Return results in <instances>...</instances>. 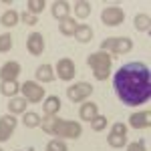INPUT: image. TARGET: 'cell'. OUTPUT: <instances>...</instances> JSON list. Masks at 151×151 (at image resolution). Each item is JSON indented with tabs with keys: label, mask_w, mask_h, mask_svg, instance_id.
Wrapping results in <instances>:
<instances>
[{
	"label": "cell",
	"mask_w": 151,
	"mask_h": 151,
	"mask_svg": "<svg viewBox=\"0 0 151 151\" xmlns=\"http://www.w3.org/2000/svg\"><path fill=\"white\" fill-rule=\"evenodd\" d=\"M97 115H99L97 103H93V101H85V103H81V109H79L81 121H91V119H95Z\"/></svg>",
	"instance_id": "14"
},
{
	"label": "cell",
	"mask_w": 151,
	"mask_h": 151,
	"mask_svg": "<svg viewBox=\"0 0 151 151\" xmlns=\"http://www.w3.org/2000/svg\"><path fill=\"white\" fill-rule=\"evenodd\" d=\"M26 107H28V101L24 99V97H12L10 101H8V111H10V115H20V113H26Z\"/></svg>",
	"instance_id": "17"
},
{
	"label": "cell",
	"mask_w": 151,
	"mask_h": 151,
	"mask_svg": "<svg viewBox=\"0 0 151 151\" xmlns=\"http://www.w3.org/2000/svg\"><path fill=\"white\" fill-rule=\"evenodd\" d=\"M14 129H16V117L14 115L0 117V143H4V141L10 139L12 133H14Z\"/></svg>",
	"instance_id": "10"
},
{
	"label": "cell",
	"mask_w": 151,
	"mask_h": 151,
	"mask_svg": "<svg viewBox=\"0 0 151 151\" xmlns=\"http://www.w3.org/2000/svg\"><path fill=\"white\" fill-rule=\"evenodd\" d=\"M0 93L4 95V97H16V95L20 93V85H18V81H4L0 83Z\"/></svg>",
	"instance_id": "21"
},
{
	"label": "cell",
	"mask_w": 151,
	"mask_h": 151,
	"mask_svg": "<svg viewBox=\"0 0 151 151\" xmlns=\"http://www.w3.org/2000/svg\"><path fill=\"white\" fill-rule=\"evenodd\" d=\"M22 123H24L28 129L40 127V117L36 115L35 111H32V113H30V111H26V113H24V117H22Z\"/></svg>",
	"instance_id": "25"
},
{
	"label": "cell",
	"mask_w": 151,
	"mask_h": 151,
	"mask_svg": "<svg viewBox=\"0 0 151 151\" xmlns=\"http://www.w3.org/2000/svg\"><path fill=\"white\" fill-rule=\"evenodd\" d=\"M26 6H28V10L26 12H30V14H40V12L47 8V0H28L26 2Z\"/></svg>",
	"instance_id": "26"
},
{
	"label": "cell",
	"mask_w": 151,
	"mask_h": 151,
	"mask_svg": "<svg viewBox=\"0 0 151 151\" xmlns=\"http://www.w3.org/2000/svg\"><path fill=\"white\" fill-rule=\"evenodd\" d=\"M111 55L109 52H103V50H99V52H91L89 58H87V65L91 67L93 70V77L97 81H107L109 77H111Z\"/></svg>",
	"instance_id": "2"
},
{
	"label": "cell",
	"mask_w": 151,
	"mask_h": 151,
	"mask_svg": "<svg viewBox=\"0 0 151 151\" xmlns=\"http://www.w3.org/2000/svg\"><path fill=\"white\" fill-rule=\"evenodd\" d=\"M52 135H58V139H79L83 135V127L77 121H67V119H58L57 117Z\"/></svg>",
	"instance_id": "3"
},
{
	"label": "cell",
	"mask_w": 151,
	"mask_h": 151,
	"mask_svg": "<svg viewBox=\"0 0 151 151\" xmlns=\"http://www.w3.org/2000/svg\"><path fill=\"white\" fill-rule=\"evenodd\" d=\"M111 133H113V135H127V125H125V123H113Z\"/></svg>",
	"instance_id": "31"
},
{
	"label": "cell",
	"mask_w": 151,
	"mask_h": 151,
	"mask_svg": "<svg viewBox=\"0 0 151 151\" xmlns=\"http://www.w3.org/2000/svg\"><path fill=\"white\" fill-rule=\"evenodd\" d=\"M55 75H57L60 81H73V79H75V75H77L73 58H69V57L60 58V60L57 63V67H55Z\"/></svg>",
	"instance_id": "8"
},
{
	"label": "cell",
	"mask_w": 151,
	"mask_h": 151,
	"mask_svg": "<svg viewBox=\"0 0 151 151\" xmlns=\"http://www.w3.org/2000/svg\"><path fill=\"white\" fill-rule=\"evenodd\" d=\"M18 20H20V14H18L16 10H6L2 16H0V24H2V26H6V28L16 26Z\"/></svg>",
	"instance_id": "23"
},
{
	"label": "cell",
	"mask_w": 151,
	"mask_h": 151,
	"mask_svg": "<svg viewBox=\"0 0 151 151\" xmlns=\"http://www.w3.org/2000/svg\"><path fill=\"white\" fill-rule=\"evenodd\" d=\"M50 12H52V16H55L57 20H63V18L70 16V4L67 0H57V2H52Z\"/></svg>",
	"instance_id": "13"
},
{
	"label": "cell",
	"mask_w": 151,
	"mask_h": 151,
	"mask_svg": "<svg viewBox=\"0 0 151 151\" xmlns=\"http://www.w3.org/2000/svg\"><path fill=\"white\" fill-rule=\"evenodd\" d=\"M70 8L75 10V16H77V18H87V16L91 14V2H87V0H79V2H75Z\"/></svg>",
	"instance_id": "22"
},
{
	"label": "cell",
	"mask_w": 151,
	"mask_h": 151,
	"mask_svg": "<svg viewBox=\"0 0 151 151\" xmlns=\"http://www.w3.org/2000/svg\"><path fill=\"white\" fill-rule=\"evenodd\" d=\"M35 77H36V83H50L57 75H55V69L50 65H38L35 70Z\"/></svg>",
	"instance_id": "15"
},
{
	"label": "cell",
	"mask_w": 151,
	"mask_h": 151,
	"mask_svg": "<svg viewBox=\"0 0 151 151\" xmlns=\"http://www.w3.org/2000/svg\"><path fill=\"white\" fill-rule=\"evenodd\" d=\"M117 97L129 107H137L151 97V70L143 63H127L113 77Z\"/></svg>",
	"instance_id": "1"
},
{
	"label": "cell",
	"mask_w": 151,
	"mask_h": 151,
	"mask_svg": "<svg viewBox=\"0 0 151 151\" xmlns=\"http://www.w3.org/2000/svg\"><path fill=\"white\" fill-rule=\"evenodd\" d=\"M107 143L111 147H115V149H121V147L127 145V135H113V133H109L107 135Z\"/></svg>",
	"instance_id": "24"
},
{
	"label": "cell",
	"mask_w": 151,
	"mask_h": 151,
	"mask_svg": "<svg viewBox=\"0 0 151 151\" xmlns=\"http://www.w3.org/2000/svg\"><path fill=\"white\" fill-rule=\"evenodd\" d=\"M47 151H69L67 149V143L63 139H52V141H48V145H47Z\"/></svg>",
	"instance_id": "28"
},
{
	"label": "cell",
	"mask_w": 151,
	"mask_h": 151,
	"mask_svg": "<svg viewBox=\"0 0 151 151\" xmlns=\"http://www.w3.org/2000/svg\"><path fill=\"white\" fill-rule=\"evenodd\" d=\"M129 125L133 129H147L151 125V111L145 109V111H139V113H133L129 117Z\"/></svg>",
	"instance_id": "12"
},
{
	"label": "cell",
	"mask_w": 151,
	"mask_h": 151,
	"mask_svg": "<svg viewBox=\"0 0 151 151\" xmlns=\"http://www.w3.org/2000/svg\"><path fill=\"white\" fill-rule=\"evenodd\" d=\"M133 24L139 32H149L151 30V16L147 12H139L135 18H133Z\"/></svg>",
	"instance_id": "20"
},
{
	"label": "cell",
	"mask_w": 151,
	"mask_h": 151,
	"mask_svg": "<svg viewBox=\"0 0 151 151\" xmlns=\"http://www.w3.org/2000/svg\"><path fill=\"white\" fill-rule=\"evenodd\" d=\"M12 48V36L8 32L0 35V52H8Z\"/></svg>",
	"instance_id": "29"
},
{
	"label": "cell",
	"mask_w": 151,
	"mask_h": 151,
	"mask_svg": "<svg viewBox=\"0 0 151 151\" xmlns=\"http://www.w3.org/2000/svg\"><path fill=\"white\" fill-rule=\"evenodd\" d=\"M77 18H73V16H67V18H63V20H58V32L65 36H73L75 35V30H77Z\"/></svg>",
	"instance_id": "18"
},
{
	"label": "cell",
	"mask_w": 151,
	"mask_h": 151,
	"mask_svg": "<svg viewBox=\"0 0 151 151\" xmlns=\"http://www.w3.org/2000/svg\"><path fill=\"white\" fill-rule=\"evenodd\" d=\"M101 22L105 26H119L125 22V12L121 6H107L101 12Z\"/></svg>",
	"instance_id": "7"
},
{
	"label": "cell",
	"mask_w": 151,
	"mask_h": 151,
	"mask_svg": "<svg viewBox=\"0 0 151 151\" xmlns=\"http://www.w3.org/2000/svg\"><path fill=\"white\" fill-rule=\"evenodd\" d=\"M20 65L16 63V60H8V63H4L2 67H0V79L2 83L4 81H16L18 79V75H20Z\"/></svg>",
	"instance_id": "11"
},
{
	"label": "cell",
	"mask_w": 151,
	"mask_h": 151,
	"mask_svg": "<svg viewBox=\"0 0 151 151\" xmlns=\"http://www.w3.org/2000/svg\"><path fill=\"white\" fill-rule=\"evenodd\" d=\"M127 151H147V149H145V143L143 141H135V143H129Z\"/></svg>",
	"instance_id": "32"
},
{
	"label": "cell",
	"mask_w": 151,
	"mask_h": 151,
	"mask_svg": "<svg viewBox=\"0 0 151 151\" xmlns=\"http://www.w3.org/2000/svg\"><path fill=\"white\" fill-rule=\"evenodd\" d=\"M20 20H22L24 24H28V26H35V24L38 22V18H36L35 14H30V12H22V14H20Z\"/></svg>",
	"instance_id": "30"
},
{
	"label": "cell",
	"mask_w": 151,
	"mask_h": 151,
	"mask_svg": "<svg viewBox=\"0 0 151 151\" xmlns=\"http://www.w3.org/2000/svg\"><path fill=\"white\" fill-rule=\"evenodd\" d=\"M131 48H133V40L129 36H113L101 42V50L109 55H127Z\"/></svg>",
	"instance_id": "4"
},
{
	"label": "cell",
	"mask_w": 151,
	"mask_h": 151,
	"mask_svg": "<svg viewBox=\"0 0 151 151\" xmlns=\"http://www.w3.org/2000/svg\"><path fill=\"white\" fill-rule=\"evenodd\" d=\"M93 95V85L91 83H75L67 89V97L73 103H83Z\"/></svg>",
	"instance_id": "5"
},
{
	"label": "cell",
	"mask_w": 151,
	"mask_h": 151,
	"mask_svg": "<svg viewBox=\"0 0 151 151\" xmlns=\"http://www.w3.org/2000/svg\"><path fill=\"white\" fill-rule=\"evenodd\" d=\"M20 91H22V97L28 103H40V101H45V89L40 87V83H36V81L22 83Z\"/></svg>",
	"instance_id": "6"
},
{
	"label": "cell",
	"mask_w": 151,
	"mask_h": 151,
	"mask_svg": "<svg viewBox=\"0 0 151 151\" xmlns=\"http://www.w3.org/2000/svg\"><path fill=\"white\" fill-rule=\"evenodd\" d=\"M0 151H4V149H2V147H0Z\"/></svg>",
	"instance_id": "33"
},
{
	"label": "cell",
	"mask_w": 151,
	"mask_h": 151,
	"mask_svg": "<svg viewBox=\"0 0 151 151\" xmlns=\"http://www.w3.org/2000/svg\"><path fill=\"white\" fill-rule=\"evenodd\" d=\"M73 36H75V38H77L79 42L87 45V42H91V40H93V28H91L89 24H79Z\"/></svg>",
	"instance_id": "19"
},
{
	"label": "cell",
	"mask_w": 151,
	"mask_h": 151,
	"mask_svg": "<svg viewBox=\"0 0 151 151\" xmlns=\"http://www.w3.org/2000/svg\"><path fill=\"white\" fill-rule=\"evenodd\" d=\"M107 125H109V119H107L105 115H97L95 119H91L93 131H103V129H107Z\"/></svg>",
	"instance_id": "27"
},
{
	"label": "cell",
	"mask_w": 151,
	"mask_h": 151,
	"mask_svg": "<svg viewBox=\"0 0 151 151\" xmlns=\"http://www.w3.org/2000/svg\"><path fill=\"white\" fill-rule=\"evenodd\" d=\"M26 48H28V52L32 57H40L45 52V36L40 35V32L28 35V38H26Z\"/></svg>",
	"instance_id": "9"
},
{
	"label": "cell",
	"mask_w": 151,
	"mask_h": 151,
	"mask_svg": "<svg viewBox=\"0 0 151 151\" xmlns=\"http://www.w3.org/2000/svg\"><path fill=\"white\" fill-rule=\"evenodd\" d=\"M42 111H45V115H48V117H57V113L60 111V99H58L57 95L47 97L45 103H42Z\"/></svg>",
	"instance_id": "16"
}]
</instances>
